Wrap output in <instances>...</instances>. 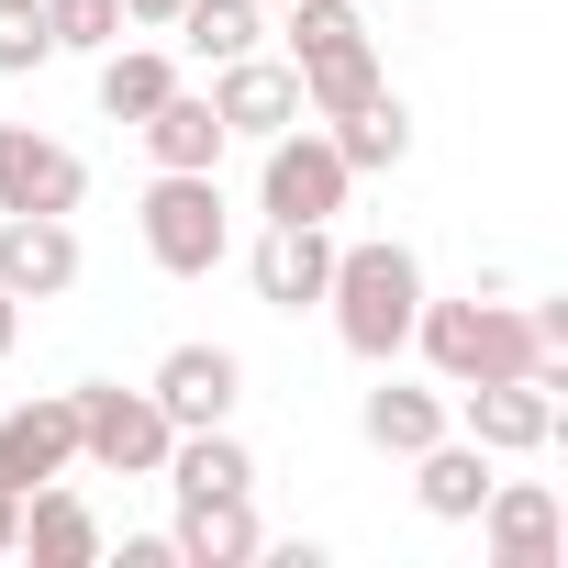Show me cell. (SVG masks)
<instances>
[{
    "mask_svg": "<svg viewBox=\"0 0 568 568\" xmlns=\"http://www.w3.org/2000/svg\"><path fill=\"white\" fill-rule=\"evenodd\" d=\"M79 468V402L68 390H34L0 413V490H45Z\"/></svg>",
    "mask_w": 568,
    "mask_h": 568,
    "instance_id": "7c38bea8",
    "label": "cell"
},
{
    "mask_svg": "<svg viewBox=\"0 0 568 568\" xmlns=\"http://www.w3.org/2000/svg\"><path fill=\"white\" fill-rule=\"evenodd\" d=\"M324 134H335V156H346L357 179H379V168H402V156H413V101H402V90L379 79V90H368L357 112H335Z\"/></svg>",
    "mask_w": 568,
    "mask_h": 568,
    "instance_id": "d6986e66",
    "label": "cell"
},
{
    "mask_svg": "<svg viewBox=\"0 0 568 568\" xmlns=\"http://www.w3.org/2000/svg\"><path fill=\"white\" fill-rule=\"evenodd\" d=\"M57 57V34H45V0H0V79H34Z\"/></svg>",
    "mask_w": 568,
    "mask_h": 568,
    "instance_id": "603a6c76",
    "label": "cell"
},
{
    "mask_svg": "<svg viewBox=\"0 0 568 568\" xmlns=\"http://www.w3.org/2000/svg\"><path fill=\"white\" fill-rule=\"evenodd\" d=\"M134 234L168 278H212L234 256V201H223V168H156L145 201H134Z\"/></svg>",
    "mask_w": 568,
    "mask_h": 568,
    "instance_id": "3957f363",
    "label": "cell"
},
{
    "mask_svg": "<svg viewBox=\"0 0 568 568\" xmlns=\"http://www.w3.org/2000/svg\"><path fill=\"white\" fill-rule=\"evenodd\" d=\"M245 278L267 313H324V278H335V223H267L245 245Z\"/></svg>",
    "mask_w": 568,
    "mask_h": 568,
    "instance_id": "ba28073f",
    "label": "cell"
},
{
    "mask_svg": "<svg viewBox=\"0 0 568 568\" xmlns=\"http://www.w3.org/2000/svg\"><path fill=\"white\" fill-rule=\"evenodd\" d=\"M23 546V490H0V557Z\"/></svg>",
    "mask_w": 568,
    "mask_h": 568,
    "instance_id": "cb8c5ba5",
    "label": "cell"
},
{
    "mask_svg": "<svg viewBox=\"0 0 568 568\" xmlns=\"http://www.w3.org/2000/svg\"><path fill=\"white\" fill-rule=\"evenodd\" d=\"M346 190H357V168L335 156L324 123H291V134L256 145V212H267V223H335Z\"/></svg>",
    "mask_w": 568,
    "mask_h": 568,
    "instance_id": "5b68a950",
    "label": "cell"
},
{
    "mask_svg": "<svg viewBox=\"0 0 568 568\" xmlns=\"http://www.w3.org/2000/svg\"><path fill=\"white\" fill-rule=\"evenodd\" d=\"M201 101L223 112V134H234V145H267V134L313 123V112H302V68H291V57H267V45H256V57H223Z\"/></svg>",
    "mask_w": 568,
    "mask_h": 568,
    "instance_id": "52a82bcc",
    "label": "cell"
},
{
    "mask_svg": "<svg viewBox=\"0 0 568 568\" xmlns=\"http://www.w3.org/2000/svg\"><path fill=\"white\" fill-rule=\"evenodd\" d=\"M0 291L12 302H68L79 291V223L68 212H0Z\"/></svg>",
    "mask_w": 568,
    "mask_h": 568,
    "instance_id": "4fadbf2b",
    "label": "cell"
},
{
    "mask_svg": "<svg viewBox=\"0 0 568 568\" xmlns=\"http://www.w3.org/2000/svg\"><path fill=\"white\" fill-rule=\"evenodd\" d=\"M79 402V468H101V479H156L168 468V413H156V390H123V379H79L68 390Z\"/></svg>",
    "mask_w": 568,
    "mask_h": 568,
    "instance_id": "277c9868",
    "label": "cell"
},
{
    "mask_svg": "<svg viewBox=\"0 0 568 568\" xmlns=\"http://www.w3.org/2000/svg\"><path fill=\"white\" fill-rule=\"evenodd\" d=\"M490 479H501V457H490V446H468L457 424H446V435L413 457V501H424L435 524H468V513L490 501Z\"/></svg>",
    "mask_w": 568,
    "mask_h": 568,
    "instance_id": "2e32d148",
    "label": "cell"
},
{
    "mask_svg": "<svg viewBox=\"0 0 568 568\" xmlns=\"http://www.w3.org/2000/svg\"><path fill=\"white\" fill-rule=\"evenodd\" d=\"M134 134H145V156H156V168H223V145H234V134H223V112H212L190 79H179V90H168Z\"/></svg>",
    "mask_w": 568,
    "mask_h": 568,
    "instance_id": "ac0fdd59",
    "label": "cell"
},
{
    "mask_svg": "<svg viewBox=\"0 0 568 568\" xmlns=\"http://www.w3.org/2000/svg\"><path fill=\"white\" fill-rule=\"evenodd\" d=\"M256 12H278V0H256Z\"/></svg>",
    "mask_w": 568,
    "mask_h": 568,
    "instance_id": "484cf974",
    "label": "cell"
},
{
    "mask_svg": "<svg viewBox=\"0 0 568 568\" xmlns=\"http://www.w3.org/2000/svg\"><path fill=\"white\" fill-rule=\"evenodd\" d=\"M557 390H568V368L479 379V390H446V402H457V435H468V446H490V457H546V446H557Z\"/></svg>",
    "mask_w": 568,
    "mask_h": 568,
    "instance_id": "8992f818",
    "label": "cell"
},
{
    "mask_svg": "<svg viewBox=\"0 0 568 568\" xmlns=\"http://www.w3.org/2000/svg\"><path fill=\"white\" fill-rule=\"evenodd\" d=\"M457 424V402H446V379H402L390 357H379V390L357 402V435L379 446V457H424L435 435Z\"/></svg>",
    "mask_w": 568,
    "mask_h": 568,
    "instance_id": "5bb4252c",
    "label": "cell"
},
{
    "mask_svg": "<svg viewBox=\"0 0 568 568\" xmlns=\"http://www.w3.org/2000/svg\"><path fill=\"white\" fill-rule=\"evenodd\" d=\"M45 34H57V57H112L134 23H123V0H45Z\"/></svg>",
    "mask_w": 568,
    "mask_h": 568,
    "instance_id": "7402d4cb",
    "label": "cell"
},
{
    "mask_svg": "<svg viewBox=\"0 0 568 568\" xmlns=\"http://www.w3.org/2000/svg\"><path fill=\"white\" fill-rule=\"evenodd\" d=\"M12 346H23V302H12V291H0V357H12Z\"/></svg>",
    "mask_w": 568,
    "mask_h": 568,
    "instance_id": "d4e9b609",
    "label": "cell"
},
{
    "mask_svg": "<svg viewBox=\"0 0 568 568\" xmlns=\"http://www.w3.org/2000/svg\"><path fill=\"white\" fill-rule=\"evenodd\" d=\"M12 557H34V568H101V524H90V501H79L68 479L23 490V546H12Z\"/></svg>",
    "mask_w": 568,
    "mask_h": 568,
    "instance_id": "e0dca14e",
    "label": "cell"
},
{
    "mask_svg": "<svg viewBox=\"0 0 568 568\" xmlns=\"http://www.w3.org/2000/svg\"><path fill=\"white\" fill-rule=\"evenodd\" d=\"M413 346H424V379H446V390L568 368V357L535 335V313H524V302H435V291H424V313H413Z\"/></svg>",
    "mask_w": 568,
    "mask_h": 568,
    "instance_id": "6da1fadb",
    "label": "cell"
},
{
    "mask_svg": "<svg viewBox=\"0 0 568 568\" xmlns=\"http://www.w3.org/2000/svg\"><path fill=\"white\" fill-rule=\"evenodd\" d=\"M156 413L190 435V424H234V402H245V357L234 346H212V335H190V346H168L156 357Z\"/></svg>",
    "mask_w": 568,
    "mask_h": 568,
    "instance_id": "9c48e42d",
    "label": "cell"
},
{
    "mask_svg": "<svg viewBox=\"0 0 568 568\" xmlns=\"http://www.w3.org/2000/svg\"><path fill=\"white\" fill-rule=\"evenodd\" d=\"M324 313H335V346L346 357H402L413 346V313H424V256L402 234H368V245H335V278H324Z\"/></svg>",
    "mask_w": 568,
    "mask_h": 568,
    "instance_id": "7a4b0ae2",
    "label": "cell"
},
{
    "mask_svg": "<svg viewBox=\"0 0 568 568\" xmlns=\"http://www.w3.org/2000/svg\"><path fill=\"white\" fill-rule=\"evenodd\" d=\"M468 524H479L490 568H557V546H568V513H557L546 479H490V501Z\"/></svg>",
    "mask_w": 568,
    "mask_h": 568,
    "instance_id": "30bf717a",
    "label": "cell"
},
{
    "mask_svg": "<svg viewBox=\"0 0 568 568\" xmlns=\"http://www.w3.org/2000/svg\"><path fill=\"white\" fill-rule=\"evenodd\" d=\"M90 68H101V112H112V123H145V112L179 90V57H168V45H112V57H90Z\"/></svg>",
    "mask_w": 568,
    "mask_h": 568,
    "instance_id": "ffe728a7",
    "label": "cell"
},
{
    "mask_svg": "<svg viewBox=\"0 0 568 568\" xmlns=\"http://www.w3.org/2000/svg\"><path fill=\"white\" fill-rule=\"evenodd\" d=\"M179 57H201V68H223V57H256V34H267V12L256 0H179Z\"/></svg>",
    "mask_w": 568,
    "mask_h": 568,
    "instance_id": "44dd1931",
    "label": "cell"
},
{
    "mask_svg": "<svg viewBox=\"0 0 568 568\" xmlns=\"http://www.w3.org/2000/svg\"><path fill=\"white\" fill-rule=\"evenodd\" d=\"M90 201V156L34 134V123H0V212H79Z\"/></svg>",
    "mask_w": 568,
    "mask_h": 568,
    "instance_id": "8fae6325",
    "label": "cell"
},
{
    "mask_svg": "<svg viewBox=\"0 0 568 568\" xmlns=\"http://www.w3.org/2000/svg\"><path fill=\"white\" fill-rule=\"evenodd\" d=\"M168 546H179V568H256V546H267L256 490H201V501H179Z\"/></svg>",
    "mask_w": 568,
    "mask_h": 568,
    "instance_id": "9a60e30c",
    "label": "cell"
}]
</instances>
